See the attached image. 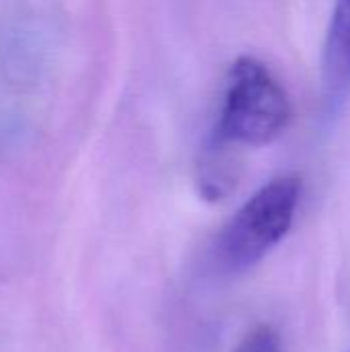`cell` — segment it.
Here are the masks:
<instances>
[{"instance_id": "1", "label": "cell", "mask_w": 350, "mask_h": 352, "mask_svg": "<svg viewBox=\"0 0 350 352\" xmlns=\"http://www.w3.org/2000/svg\"><path fill=\"white\" fill-rule=\"evenodd\" d=\"M293 122V103L274 72L254 56H239L227 74L208 148H260L278 140Z\"/></svg>"}, {"instance_id": "2", "label": "cell", "mask_w": 350, "mask_h": 352, "mask_svg": "<svg viewBox=\"0 0 350 352\" xmlns=\"http://www.w3.org/2000/svg\"><path fill=\"white\" fill-rule=\"evenodd\" d=\"M299 196L301 182L295 175H278L264 184L219 233L217 264L237 274L262 262L291 231Z\"/></svg>"}, {"instance_id": "3", "label": "cell", "mask_w": 350, "mask_h": 352, "mask_svg": "<svg viewBox=\"0 0 350 352\" xmlns=\"http://www.w3.org/2000/svg\"><path fill=\"white\" fill-rule=\"evenodd\" d=\"M322 85L328 113H338L350 97V0H336L322 52Z\"/></svg>"}, {"instance_id": "4", "label": "cell", "mask_w": 350, "mask_h": 352, "mask_svg": "<svg viewBox=\"0 0 350 352\" xmlns=\"http://www.w3.org/2000/svg\"><path fill=\"white\" fill-rule=\"evenodd\" d=\"M233 352H283L281 351V338L270 326L256 328L250 336L243 338V342Z\"/></svg>"}]
</instances>
